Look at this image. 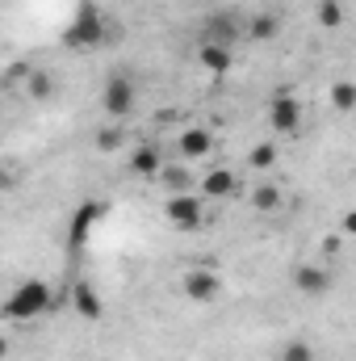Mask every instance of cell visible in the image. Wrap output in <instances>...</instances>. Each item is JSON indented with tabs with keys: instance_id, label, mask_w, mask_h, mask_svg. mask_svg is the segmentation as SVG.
I'll list each match as a JSON object with an SVG mask.
<instances>
[{
	"instance_id": "obj_1",
	"label": "cell",
	"mask_w": 356,
	"mask_h": 361,
	"mask_svg": "<svg viewBox=\"0 0 356 361\" xmlns=\"http://www.w3.org/2000/svg\"><path fill=\"white\" fill-rule=\"evenodd\" d=\"M46 311H51V286H46L42 277H25V281L4 298V307H0V315L13 319V324H30V319H38V315H46Z\"/></svg>"
},
{
	"instance_id": "obj_2",
	"label": "cell",
	"mask_w": 356,
	"mask_h": 361,
	"mask_svg": "<svg viewBox=\"0 0 356 361\" xmlns=\"http://www.w3.org/2000/svg\"><path fill=\"white\" fill-rule=\"evenodd\" d=\"M105 38H109V21H105V13L96 4H80L72 13L68 30H63L68 51H96V47H105Z\"/></svg>"
},
{
	"instance_id": "obj_3",
	"label": "cell",
	"mask_w": 356,
	"mask_h": 361,
	"mask_svg": "<svg viewBox=\"0 0 356 361\" xmlns=\"http://www.w3.org/2000/svg\"><path fill=\"white\" fill-rule=\"evenodd\" d=\"M139 105V85L130 72H109L105 76V89H101V114L109 122H126Z\"/></svg>"
},
{
	"instance_id": "obj_4",
	"label": "cell",
	"mask_w": 356,
	"mask_h": 361,
	"mask_svg": "<svg viewBox=\"0 0 356 361\" xmlns=\"http://www.w3.org/2000/svg\"><path fill=\"white\" fill-rule=\"evenodd\" d=\"M222 290H227V277H222V269H214V265H189V269L180 273V294L189 302H197V307L218 302Z\"/></svg>"
},
{
	"instance_id": "obj_5",
	"label": "cell",
	"mask_w": 356,
	"mask_h": 361,
	"mask_svg": "<svg viewBox=\"0 0 356 361\" xmlns=\"http://www.w3.org/2000/svg\"><path fill=\"white\" fill-rule=\"evenodd\" d=\"M164 223H168L172 231H197V227L205 223V197H201L197 189H189V193H168V197H164Z\"/></svg>"
},
{
	"instance_id": "obj_6",
	"label": "cell",
	"mask_w": 356,
	"mask_h": 361,
	"mask_svg": "<svg viewBox=\"0 0 356 361\" xmlns=\"http://www.w3.org/2000/svg\"><path fill=\"white\" fill-rule=\"evenodd\" d=\"M302 122H306V109H302V101L289 89L276 92V97L268 101V126H272L276 139H293V135L302 130Z\"/></svg>"
},
{
	"instance_id": "obj_7",
	"label": "cell",
	"mask_w": 356,
	"mask_h": 361,
	"mask_svg": "<svg viewBox=\"0 0 356 361\" xmlns=\"http://www.w3.org/2000/svg\"><path fill=\"white\" fill-rule=\"evenodd\" d=\"M289 281H293L298 294H306V298H323V294H331L336 273H331V265H323V261H302L298 269L289 273Z\"/></svg>"
},
{
	"instance_id": "obj_8",
	"label": "cell",
	"mask_w": 356,
	"mask_h": 361,
	"mask_svg": "<svg viewBox=\"0 0 356 361\" xmlns=\"http://www.w3.org/2000/svg\"><path fill=\"white\" fill-rule=\"evenodd\" d=\"M214 147H218V139H214V130H210V126H197V122H189V126L177 135V156H180V164L210 160V156H214Z\"/></svg>"
},
{
	"instance_id": "obj_9",
	"label": "cell",
	"mask_w": 356,
	"mask_h": 361,
	"mask_svg": "<svg viewBox=\"0 0 356 361\" xmlns=\"http://www.w3.org/2000/svg\"><path fill=\"white\" fill-rule=\"evenodd\" d=\"M168 160H164V152H160V143H151V139H139V143H130V152H126V173L139 180H155V173L164 169Z\"/></svg>"
},
{
	"instance_id": "obj_10",
	"label": "cell",
	"mask_w": 356,
	"mask_h": 361,
	"mask_svg": "<svg viewBox=\"0 0 356 361\" xmlns=\"http://www.w3.org/2000/svg\"><path fill=\"white\" fill-rule=\"evenodd\" d=\"M197 193L205 197V202H222V197H235L239 193V173L235 169H210V173H201L197 177Z\"/></svg>"
},
{
	"instance_id": "obj_11",
	"label": "cell",
	"mask_w": 356,
	"mask_h": 361,
	"mask_svg": "<svg viewBox=\"0 0 356 361\" xmlns=\"http://www.w3.org/2000/svg\"><path fill=\"white\" fill-rule=\"evenodd\" d=\"M193 59H197V68H201V72H210V76H218V80L235 68V51H231V47H222V42H205V38L197 42Z\"/></svg>"
},
{
	"instance_id": "obj_12",
	"label": "cell",
	"mask_w": 356,
	"mask_h": 361,
	"mask_svg": "<svg viewBox=\"0 0 356 361\" xmlns=\"http://www.w3.org/2000/svg\"><path fill=\"white\" fill-rule=\"evenodd\" d=\"M72 311L80 319H101L105 315V298L96 294L92 281H72Z\"/></svg>"
},
{
	"instance_id": "obj_13",
	"label": "cell",
	"mask_w": 356,
	"mask_h": 361,
	"mask_svg": "<svg viewBox=\"0 0 356 361\" xmlns=\"http://www.w3.org/2000/svg\"><path fill=\"white\" fill-rule=\"evenodd\" d=\"M21 89H25V97L30 101H51L55 92H59V80H55V72H46V68H30V76L21 80Z\"/></svg>"
},
{
	"instance_id": "obj_14",
	"label": "cell",
	"mask_w": 356,
	"mask_h": 361,
	"mask_svg": "<svg viewBox=\"0 0 356 361\" xmlns=\"http://www.w3.org/2000/svg\"><path fill=\"white\" fill-rule=\"evenodd\" d=\"M155 185L168 189V193H189V189H197V177L189 173V164H164L155 173Z\"/></svg>"
},
{
	"instance_id": "obj_15",
	"label": "cell",
	"mask_w": 356,
	"mask_h": 361,
	"mask_svg": "<svg viewBox=\"0 0 356 361\" xmlns=\"http://www.w3.org/2000/svg\"><path fill=\"white\" fill-rule=\"evenodd\" d=\"M248 202H252V210H256V214H276L285 197H281V189H276L272 180H256V185H252V193H248Z\"/></svg>"
},
{
	"instance_id": "obj_16",
	"label": "cell",
	"mask_w": 356,
	"mask_h": 361,
	"mask_svg": "<svg viewBox=\"0 0 356 361\" xmlns=\"http://www.w3.org/2000/svg\"><path fill=\"white\" fill-rule=\"evenodd\" d=\"M276 160H281V147H276L272 139H265V143H256V147L248 152V169H252L256 177H265V173H272V169H276Z\"/></svg>"
},
{
	"instance_id": "obj_17",
	"label": "cell",
	"mask_w": 356,
	"mask_h": 361,
	"mask_svg": "<svg viewBox=\"0 0 356 361\" xmlns=\"http://www.w3.org/2000/svg\"><path fill=\"white\" fill-rule=\"evenodd\" d=\"M205 42H222V47H231L235 51V42H239V25L222 13V17H210L205 21Z\"/></svg>"
},
{
	"instance_id": "obj_18",
	"label": "cell",
	"mask_w": 356,
	"mask_h": 361,
	"mask_svg": "<svg viewBox=\"0 0 356 361\" xmlns=\"http://www.w3.org/2000/svg\"><path fill=\"white\" fill-rule=\"evenodd\" d=\"M96 152L101 156H113V152H122L126 147V122H105L101 130H96Z\"/></svg>"
},
{
	"instance_id": "obj_19",
	"label": "cell",
	"mask_w": 356,
	"mask_h": 361,
	"mask_svg": "<svg viewBox=\"0 0 356 361\" xmlns=\"http://www.w3.org/2000/svg\"><path fill=\"white\" fill-rule=\"evenodd\" d=\"M327 101H331V109H336V114H352V109H356V85H352V80H331Z\"/></svg>"
},
{
	"instance_id": "obj_20",
	"label": "cell",
	"mask_w": 356,
	"mask_h": 361,
	"mask_svg": "<svg viewBox=\"0 0 356 361\" xmlns=\"http://www.w3.org/2000/svg\"><path fill=\"white\" fill-rule=\"evenodd\" d=\"M276 34H281V21H276L272 13H256V17L248 21V38H252V42H272Z\"/></svg>"
},
{
	"instance_id": "obj_21",
	"label": "cell",
	"mask_w": 356,
	"mask_h": 361,
	"mask_svg": "<svg viewBox=\"0 0 356 361\" xmlns=\"http://www.w3.org/2000/svg\"><path fill=\"white\" fill-rule=\"evenodd\" d=\"M314 21L323 30H340L344 25V0H319L314 4Z\"/></svg>"
},
{
	"instance_id": "obj_22",
	"label": "cell",
	"mask_w": 356,
	"mask_h": 361,
	"mask_svg": "<svg viewBox=\"0 0 356 361\" xmlns=\"http://www.w3.org/2000/svg\"><path fill=\"white\" fill-rule=\"evenodd\" d=\"M281 361H314V349H310L306 341H289V345L281 349Z\"/></svg>"
},
{
	"instance_id": "obj_23",
	"label": "cell",
	"mask_w": 356,
	"mask_h": 361,
	"mask_svg": "<svg viewBox=\"0 0 356 361\" xmlns=\"http://www.w3.org/2000/svg\"><path fill=\"white\" fill-rule=\"evenodd\" d=\"M344 244H348V235H340V231H331V235H323V257H327V261H336V257H344Z\"/></svg>"
},
{
	"instance_id": "obj_24",
	"label": "cell",
	"mask_w": 356,
	"mask_h": 361,
	"mask_svg": "<svg viewBox=\"0 0 356 361\" xmlns=\"http://www.w3.org/2000/svg\"><path fill=\"white\" fill-rule=\"evenodd\" d=\"M356 231V214L352 210H344V219H340V235H352Z\"/></svg>"
},
{
	"instance_id": "obj_25",
	"label": "cell",
	"mask_w": 356,
	"mask_h": 361,
	"mask_svg": "<svg viewBox=\"0 0 356 361\" xmlns=\"http://www.w3.org/2000/svg\"><path fill=\"white\" fill-rule=\"evenodd\" d=\"M13 180H17V173H13V169H4V164H0V193H4V189H13Z\"/></svg>"
},
{
	"instance_id": "obj_26",
	"label": "cell",
	"mask_w": 356,
	"mask_h": 361,
	"mask_svg": "<svg viewBox=\"0 0 356 361\" xmlns=\"http://www.w3.org/2000/svg\"><path fill=\"white\" fill-rule=\"evenodd\" d=\"M8 349H13V345H8V336H0V361L8 357Z\"/></svg>"
}]
</instances>
